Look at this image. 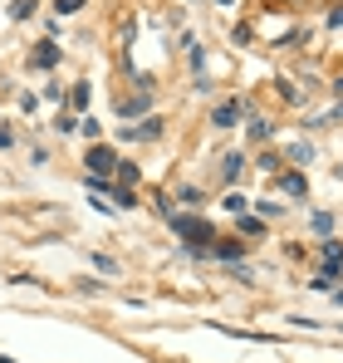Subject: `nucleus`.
Segmentation results:
<instances>
[{"instance_id": "obj_23", "label": "nucleus", "mask_w": 343, "mask_h": 363, "mask_svg": "<svg viewBox=\"0 0 343 363\" xmlns=\"http://www.w3.org/2000/svg\"><path fill=\"white\" fill-rule=\"evenodd\" d=\"M334 226H339V216H334V211H314V216H309V231H314V236H329Z\"/></svg>"}, {"instance_id": "obj_20", "label": "nucleus", "mask_w": 343, "mask_h": 363, "mask_svg": "<svg viewBox=\"0 0 343 363\" xmlns=\"http://www.w3.org/2000/svg\"><path fill=\"white\" fill-rule=\"evenodd\" d=\"M89 260H94V270H99V275H103V280H118V275H123V265H118L113 255H103V250H94V255H89Z\"/></svg>"}, {"instance_id": "obj_24", "label": "nucleus", "mask_w": 343, "mask_h": 363, "mask_svg": "<svg viewBox=\"0 0 343 363\" xmlns=\"http://www.w3.org/2000/svg\"><path fill=\"white\" fill-rule=\"evenodd\" d=\"M304 45H309V30H304V25H299V30H289V35H280V40H275V50H304Z\"/></svg>"}, {"instance_id": "obj_7", "label": "nucleus", "mask_w": 343, "mask_h": 363, "mask_svg": "<svg viewBox=\"0 0 343 363\" xmlns=\"http://www.w3.org/2000/svg\"><path fill=\"white\" fill-rule=\"evenodd\" d=\"M59 60H64V50H59L50 35H45V40H40V45H35V50L25 55V64H30V69H55Z\"/></svg>"}, {"instance_id": "obj_14", "label": "nucleus", "mask_w": 343, "mask_h": 363, "mask_svg": "<svg viewBox=\"0 0 343 363\" xmlns=\"http://www.w3.org/2000/svg\"><path fill=\"white\" fill-rule=\"evenodd\" d=\"M339 275H343V270H334V265H319V270L309 275V290H319V295H329V290L339 285Z\"/></svg>"}, {"instance_id": "obj_2", "label": "nucleus", "mask_w": 343, "mask_h": 363, "mask_svg": "<svg viewBox=\"0 0 343 363\" xmlns=\"http://www.w3.org/2000/svg\"><path fill=\"white\" fill-rule=\"evenodd\" d=\"M84 172L89 177H103V182H113V172H118V147L113 143H89V152H84Z\"/></svg>"}, {"instance_id": "obj_34", "label": "nucleus", "mask_w": 343, "mask_h": 363, "mask_svg": "<svg viewBox=\"0 0 343 363\" xmlns=\"http://www.w3.org/2000/svg\"><path fill=\"white\" fill-rule=\"evenodd\" d=\"M265 5H270V10H294L299 0H265Z\"/></svg>"}, {"instance_id": "obj_9", "label": "nucleus", "mask_w": 343, "mask_h": 363, "mask_svg": "<svg viewBox=\"0 0 343 363\" xmlns=\"http://www.w3.org/2000/svg\"><path fill=\"white\" fill-rule=\"evenodd\" d=\"M280 157H285L289 167H309V162H314V138H294V143H285Z\"/></svg>"}, {"instance_id": "obj_37", "label": "nucleus", "mask_w": 343, "mask_h": 363, "mask_svg": "<svg viewBox=\"0 0 343 363\" xmlns=\"http://www.w3.org/2000/svg\"><path fill=\"white\" fill-rule=\"evenodd\" d=\"M334 94H343V74H339V79H334Z\"/></svg>"}, {"instance_id": "obj_15", "label": "nucleus", "mask_w": 343, "mask_h": 363, "mask_svg": "<svg viewBox=\"0 0 343 363\" xmlns=\"http://www.w3.org/2000/svg\"><path fill=\"white\" fill-rule=\"evenodd\" d=\"M133 40H137V20H133V15H118V50L128 55V50H133Z\"/></svg>"}, {"instance_id": "obj_36", "label": "nucleus", "mask_w": 343, "mask_h": 363, "mask_svg": "<svg viewBox=\"0 0 343 363\" xmlns=\"http://www.w3.org/2000/svg\"><path fill=\"white\" fill-rule=\"evenodd\" d=\"M329 295H334V304H343V285H334V290H329Z\"/></svg>"}, {"instance_id": "obj_3", "label": "nucleus", "mask_w": 343, "mask_h": 363, "mask_svg": "<svg viewBox=\"0 0 343 363\" xmlns=\"http://www.w3.org/2000/svg\"><path fill=\"white\" fill-rule=\"evenodd\" d=\"M275 191H285L289 201H309V177H304V167H280V172H275Z\"/></svg>"}, {"instance_id": "obj_16", "label": "nucleus", "mask_w": 343, "mask_h": 363, "mask_svg": "<svg viewBox=\"0 0 343 363\" xmlns=\"http://www.w3.org/2000/svg\"><path fill=\"white\" fill-rule=\"evenodd\" d=\"M89 99H94V84H89V79H79V84L69 89V108H74V113H84V108H89Z\"/></svg>"}, {"instance_id": "obj_12", "label": "nucleus", "mask_w": 343, "mask_h": 363, "mask_svg": "<svg viewBox=\"0 0 343 363\" xmlns=\"http://www.w3.org/2000/svg\"><path fill=\"white\" fill-rule=\"evenodd\" d=\"M103 196H113L118 211H137L142 206V196H137V186H123V182H108V191Z\"/></svg>"}, {"instance_id": "obj_28", "label": "nucleus", "mask_w": 343, "mask_h": 363, "mask_svg": "<svg viewBox=\"0 0 343 363\" xmlns=\"http://www.w3.org/2000/svg\"><path fill=\"white\" fill-rule=\"evenodd\" d=\"M230 40H235V45H255V25H250V20H240V25L230 30Z\"/></svg>"}, {"instance_id": "obj_27", "label": "nucleus", "mask_w": 343, "mask_h": 363, "mask_svg": "<svg viewBox=\"0 0 343 363\" xmlns=\"http://www.w3.org/2000/svg\"><path fill=\"white\" fill-rule=\"evenodd\" d=\"M221 206H226L230 216H240V211H250V201H245V196H240V191H235V186H230L226 196H221Z\"/></svg>"}, {"instance_id": "obj_33", "label": "nucleus", "mask_w": 343, "mask_h": 363, "mask_svg": "<svg viewBox=\"0 0 343 363\" xmlns=\"http://www.w3.org/2000/svg\"><path fill=\"white\" fill-rule=\"evenodd\" d=\"M255 216H260V221H270V216H280V206H275V201H260V206H255Z\"/></svg>"}, {"instance_id": "obj_26", "label": "nucleus", "mask_w": 343, "mask_h": 363, "mask_svg": "<svg viewBox=\"0 0 343 363\" xmlns=\"http://www.w3.org/2000/svg\"><path fill=\"white\" fill-rule=\"evenodd\" d=\"M79 133H84L89 143H99V138H103V123H99V118H89V113H79Z\"/></svg>"}, {"instance_id": "obj_25", "label": "nucleus", "mask_w": 343, "mask_h": 363, "mask_svg": "<svg viewBox=\"0 0 343 363\" xmlns=\"http://www.w3.org/2000/svg\"><path fill=\"white\" fill-rule=\"evenodd\" d=\"M35 10H40V0H10V10H5V15H10V20H30Z\"/></svg>"}, {"instance_id": "obj_21", "label": "nucleus", "mask_w": 343, "mask_h": 363, "mask_svg": "<svg viewBox=\"0 0 343 363\" xmlns=\"http://www.w3.org/2000/svg\"><path fill=\"white\" fill-rule=\"evenodd\" d=\"M55 133H59V138H69V133H79V113L59 104V113H55Z\"/></svg>"}, {"instance_id": "obj_11", "label": "nucleus", "mask_w": 343, "mask_h": 363, "mask_svg": "<svg viewBox=\"0 0 343 363\" xmlns=\"http://www.w3.org/2000/svg\"><path fill=\"white\" fill-rule=\"evenodd\" d=\"M235 236H240V241H265L270 231H265V221H260L255 211H240V216H235Z\"/></svg>"}, {"instance_id": "obj_38", "label": "nucleus", "mask_w": 343, "mask_h": 363, "mask_svg": "<svg viewBox=\"0 0 343 363\" xmlns=\"http://www.w3.org/2000/svg\"><path fill=\"white\" fill-rule=\"evenodd\" d=\"M0 363H20V359H10V354H0Z\"/></svg>"}, {"instance_id": "obj_22", "label": "nucleus", "mask_w": 343, "mask_h": 363, "mask_svg": "<svg viewBox=\"0 0 343 363\" xmlns=\"http://www.w3.org/2000/svg\"><path fill=\"white\" fill-rule=\"evenodd\" d=\"M152 211H157V216H162V221H172V216H176V211H181V206H176V201H172V191H152Z\"/></svg>"}, {"instance_id": "obj_40", "label": "nucleus", "mask_w": 343, "mask_h": 363, "mask_svg": "<svg viewBox=\"0 0 343 363\" xmlns=\"http://www.w3.org/2000/svg\"><path fill=\"white\" fill-rule=\"evenodd\" d=\"M216 5H235V0H216Z\"/></svg>"}, {"instance_id": "obj_1", "label": "nucleus", "mask_w": 343, "mask_h": 363, "mask_svg": "<svg viewBox=\"0 0 343 363\" xmlns=\"http://www.w3.org/2000/svg\"><path fill=\"white\" fill-rule=\"evenodd\" d=\"M167 226L176 231V241H181V250H186L191 260H211V241H216L221 231H216L201 211H176Z\"/></svg>"}, {"instance_id": "obj_8", "label": "nucleus", "mask_w": 343, "mask_h": 363, "mask_svg": "<svg viewBox=\"0 0 343 363\" xmlns=\"http://www.w3.org/2000/svg\"><path fill=\"white\" fill-rule=\"evenodd\" d=\"M245 162H250V157H245V152H221V167H216V182H221V186H235V182H240V172H245Z\"/></svg>"}, {"instance_id": "obj_32", "label": "nucleus", "mask_w": 343, "mask_h": 363, "mask_svg": "<svg viewBox=\"0 0 343 363\" xmlns=\"http://www.w3.org/2000/svg\"><path fill=\"white\" fill-rule=\"evenodd\" d=\"M324 25H329V30H343V0H339V5H329V20H324Z\"/></svg>"}, {"instance_id": "obj_19", "label": "nucleus", "mask_w": 343, "mask_h": 363, "mask_svg": "<svg viewBox=\"0 0 343 363\" xmlns=\"http://www.w3.org/2000/svg\"><path fill=\"white\" fill-rule=\"evenodd\" d=\"M319 255H324V265H334V270H343V241H334V236H324V241H319Z\"/></svg>"}, {"instance_id": "obj_4", "label": "nucleus", "mask_w": 343, "mask_h": 363, "mask_svg": "<svg viewBox=\"0 0 343 363\" xmlns=\"http://www.w3.org/2000/svg\"><path fill=\"white\" fill-rule=\"evenodd\" d=\"M245 108H250L245 99H221V104H216V108L206 113V123H211L216 133H221V128H235V123L245 118Z\"/></svg>"}, {"instance_id": "obj_10", "label": "nucleus", "mask_w": 343, "mask_h": 363, "mask_svg": "<svg viewBox=\"0 0 343 363\" xmlns=\"http://www.w3.org/2000/svg\"><path fill=\"white\" fill-rule=\"evenodd\" d=\"M245 118H250V123H245V138H250L255 147L275 138V118H265V113H255V108H245Z\"/></svg>"}, {"instance_id": "obj_5", "label": "nucleus", "mask_w": 343, "mask_h": 363, "mask_svg": "<svg viewBox=\"0 0 343 363\" xmlns=\"http://www.w3.org/2000/svg\"><path fill=\"white\" fill-rule=\"evenodd\" d=\"M162 133H167V118H157V113H147V123H128L123 128L128 143H157Z\"/></svg>"}, {"instance_id": "obj_39", "label": "nucleus", "mask_w": 343, "mask_h": 363, "mask_svg": "<svg viewBox=\"0 0 343 363\" xmlns=\"http://www.w3.org/2000/svg\"><path fill=\"white\" fill-rule=\"evenodd\" d=\"M334 177H339V182H343V162H339V167H334Z\"/></svg>"}, {"instance_id": "obj_29", "label": "nucleus", "mask_w": 343, "mask_h": 363, "mask_svg": "<svg viewBox=\"0 0 343 363\" xmlns=\"http://www.w3.org/2000/svg\"><path fill=\"white\" fill-rule=\"evenodd\" d=\"M50 5H55V15L64 20V15H79V10H84L89 0H50Z\"/></svg>"}, {"instance_id": "obj_13", "label": "nucleus", "mask_w": 343, "mask_h": 363, "mask_svg": "<svg viewBox=\"0 0 343 363\" xmlns=\"http://www.w3.org/2000/svg\"><path fill=\"white\" fill-rule=\"evenodd\" d=\"M172 201H176V206H186V211H201V206H206V191H201V186H191V182H181V186L172 191Z\"/></svg>"}, {"instance_id": "obj_30", "label": "nucleus", "mask_w": 343, "mask_h": 363, "mask_svg": "<svg viewBox=\"0 0 343 363\" xmlns=\"http://www.w3.org/2000/svg\"><path fill=\"white\" fill-rule=\"evenodd\" d=\"M79 295H103V280H74Z\"/></svg>"}, {"instance_id": "obj_6", "label": "nucleus", "mask_w": 343, "mask_h": 363, "mask_svg": "<svg viewBox=\"0 0 343 363\" xmlns=\"http://www.w3.org/2000/svg\"><path fill=\"white\" fill-rule=\"evenodd\" d=\"M211 260L240 265V260H245V241H240V236H216V241H211Z\"/></svg>"}, {"instance_id": "obj_18", "label": "nucleus", "mask_w": 343, "mask_h": 363, "mask_svg": "<svg viewBox=\"0 0 343 363\" xmlns=\"http://www.w3.org/2000/svg\"><path fill=\"white\" fill-rule=\"evenodd\" d=\"M113 182H123V186H137V182H142V167H137L133 157H118V172H113Z\"/></svg>"}, {"instance_id": "obj_31", "label": "nucleus", "mask_w": 343, "mask_h": 363, "mask_svg": "<svg viewBox=\"0 0 343 363\" xmlns=\"http://www.w3.org/2000/svg\"><path fill=\"white\" fill-rule=\"evenodd\" d=\"M45 99H50V104H64V84H59V79L45 84Z\"/></svg>"}, {"instance_id": "obj_35", "label": "nucleus", "mask_w": 343, "mask_h": 363, "mask_svg": "<svg viewBox=\"0 0 343 363\" xmlns=\"http://www.w3.org/2000/svg\"><path fill=\"white\" fill-rule=\"evenodd\" d=\"M10 143H15V133H10V128H0V147H10Z\"/></svg>"}, {"instance_id": "obj_17", "label": "nucleus", "mask_w": 343, "mask_h": 363, "mask_svg": "<svg viewBox=\"0 0 343 363\" xmlns=\"http://www.w3.org/2000/svg\"><path fill=\"white\" fill-rule=\"evenodd\" d=\"M250 162H255V167H260V172H265V177H275V172H280V167H285V157H280V152H275V147H260V157H250Z\"/></svg>"}]
</instances>
